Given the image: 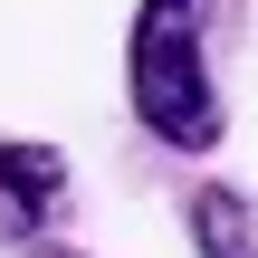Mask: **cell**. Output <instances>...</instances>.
Returning a JSON list of instances; mask_svg holds the SVG:
<instances>
[{
    "label": "cell",
    "instance_id": "obj_1",
    "mask_svg": "<svg viewBox=\"0 0 258 258\" xmlns=\"http://www.w3.org/2000/svg\"><path fill=\"white\" fill-rule=\"evenodd\" d=\"M201 19L211 0H144L134 10V57H124V86H134V115L153 144H220V96H211V57H201Z\"/></svg>",
    "mask_w": 258,
    "mask_h": 258
},
{
    "label": "cell",
    "instance_id": "obj_2",
    "mask_svg": "<svg viewBox=\"0 0 258 258\" xmlns=\"http://www.w3.org/2000/svg\"><path fill=\"white\" fill-rule=\"evenodd\" d=\"M57 201H67V153L0 134V230H10V239H38V230L57 220Z\"/></svg>",
    "mask_w": 258,
    "mask_h": 258
},
{
    "label": "cell",
    "instance_id": "obj_3",
    "mask_svg": "<svg viewBox=\"0 0 258 258\" xmlns=\"http://www.w3.org/2000/svg\"><path fill=\"white\" fill-rule=\"evenodd\" d=\"M191 249H201V258H258V211H249V191L201 182V191H191Z\"/></svg>",
    "mask_w": 258,
    "mask_h": 258
},
{
    "label": "cell",
    "instance_id": "obj_4",
    "mask_svg": "<svg viewBox=\"0 0 258 258\" xmlns=\"http://www.w3.org/2000/svg\"><path fill=\"white\" fill-rule=\"evenodd\" d=\"M29 258H67V249H38V239H29Z\"/></svg>",
    "mask_w": 258,
    "mask_h": 258
}]
</instances>
